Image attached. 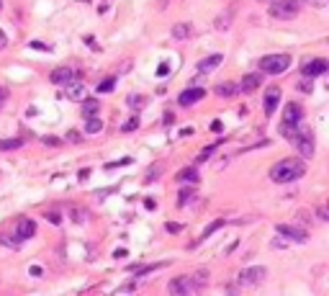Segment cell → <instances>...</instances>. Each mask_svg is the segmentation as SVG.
Instances as JSON below:
<instances>
[{
  "instance_id": "obj_1",
  "label": "cell",
  "mask_w": 329,
  "mask_h": 296,
  "mask_svg": "<svg viewBox=\"0 0 329 296\" xmlns=\"http://www.w3.org/2000/svg\"><path fill=\"white\" fill-rule=\"evenodd\" d=\"M304 173H306L304 160L283 157L270 168V181L273 183H293V181H298V178H304Z\"/></svg>"
},
{
  "instance_id": "obj_2",
  "label": "cell",
  "mask_w": 329,
  "mask_h": 296,
  "mask_svg": "<svg viewBox=\"0 0 329 296\" xmlns=\"http://www.w3.org/2000/svg\"><path fill=\"white\" fill-rule=\"evenodd\" d=\"M291 67V54H267L260 59V70L267 75H283Z\"/></svg>"
},
{
  "instance_id": "obj_3",
  "label": "cell",
  "mask_w": 329,
  "mask_h": 296,
  "mask_svg": "<svg viewBox=\"0 0 329 296\" xmlns=\"http://www.w3.org/2000/svg\"><path fill=\"white\" fill-rule=\"evenodd\" d=\"M298 0H275V3H270V8H267V13H270L273 18L278 21H291L298 16Z\"/></svg>"
},
{
  "instance_id": "obj_4",
  "label": "cell",
  "mask_w": 329,
  "mask_h": 296,
  "mask_svg": "<svg viewBox=\"0 0 329 296\" xmlns=\"http://www.w3.org/2000/svg\"><path fill=\"white\" fill-rule=\"evenodd\" d=\"M293 144L298 147L301 157H314V150H317V139H314V131H311V129H298L296 137H293Z\"/></svg>"
},
{
  "instance_id": "obj_5",
  "label": "cell",
  "mask_w": 329,
  "mask_h": 296,
  "mask_svg": "<svg viewBox=\"0 0 329 296\" xmlns=\"http://www.w3.org/2000/svg\"><path fill=\"white\" fill-rule=\"evenodd\" d=\"M267 278V268H260V265H255V268H245L242 273H239V286H260L262 281Z\"/></svg>"
},
{
  "instance_id": "obj_6",
  "label": "cell",
  "mask_w": 329,
  "mask_h": 296,
  "mask_svg": "<svg viewBox=\"0 0 329 296\" xmlns=\"http://www.w3.org/2000/svg\"><path fill=\"white\" fill-rule=\"evenodd\" d=\"M196 284H193L190 276H177L170 281V294L172 296H185V294H196Z\"/></svg>"
},
{
  "instance_id": "obj_7",
  "label": "cell",
  "mask_w": 329,
  "mask_h": 296,
  "mask_svg": "<svg viewBox=\"0 0 329 296\" xmlns=\"http://www.w3.org/2000/svg\"><path fill=\"white\" fill-rule=\"evenodd\" d=\"M275 229H278V234L283 240H288V242H309L306 229H298V227H291V224H278Z\"/></svg>"
},
{
  "instance_id": "obj_8",
  "label": "cell",
  "mask_w": 329,
  "mask_h": 296,
  "mask_svg": "<svg viewBox=\"0 0 329 296\" xmlns=\"http://www.w3.org/2000/svg\"><path fill=\"white\" fill-rule=\"evenodd\" d=\"M278 103H280V88L270 85V88L265 91V98H262V108H265V113L270 116V113L278 108Z\"/></svg>"
},
{
  "instance_id": "obj_9",
  "label": "cell",
  "mask_w": 329,
  "mask_h": 296,
  "mask_svg": "<svg viewBox=\"0 0 329 296\" xmlns=\"http://www.w3.org/2000/svg\"><path fill=\"white\" fill-rule=\"evenodd\" d=\"M329 70V65H327V59H311V62H304V78H319V75H324V72Z\"/></svg>"
},
{
  "instance_id": "obj_10",
  "label": "cell",
  "mask_w": 329,
  "mask_h": 296,
  "mask_svg": "<svg viewBox=\"0 0 329 296\" xmlns=\"http://www.w3.org/2000/svg\"><path fill=\"white\" fill-rule=\"evenodd\" d=\"M65 98H70V100H82L87 93H85V85H82V80H70V83H65Z\"/></svg>"
},
{
  "instance_id": "obj_11",
  "label": "cell",
  "mask_w": 329,
  "mask_h": 296,
  "mask_svg": "<svg viewBox=\"0 0 329 296\" xmlns=\"http://www.w3.org/2000/svg\"><path fill=\"white\" fill-rule=\"evenodd\" d=\"M49 80L57 83V85H59V83L65 85V83H70V80H80V72L72 70V67H59V70H54L52 75H49Z\"/></svg>"
},
{
  "instance_id": "obj_12",
  "label": "cell",
  "mask_w": 329,
  "mask_h": 296,
  "mask_svg": "<svg viewBox=\"0 0 329 296\" xmlns=\"http://www.w3.org/2000/svg\"><path fill=\"white\" fill-rule=\"evenodd\" d=\"M203 96H206L203 88H188V91H183L177 96V103H180V106H193V103H198Z\"/></svg>"
},
{
  "instance_id": "obj_13",
  "label": "cell",
  "mask_w": 329,
  "mask_h": 296,
  "mask_svg": "<svg viewBox=\"0 0 329 296\" xmlns=\"http://www.w3.org/2000/svg\"><path fill=\"white\" fill-rule=\"evenodd\" d=\"M34 232H36V224H34L31 219H21V221H18V227H16V237H18L21 242H23V240H31Z\"/></svg>"
},
{
  "instance_id": "obj_14",
  "label": "cell",
  "mask_w": 329,
  "mask_h": 296,
  "mask_svg": "<svg viewBox=\"0 0 329 296\" xmlns=\"http://www.w3.org/2000/svg\"><path fill=\"white\" fill-rule=\"evenodd\" d=\"M304 118V111L298 103H288L286 106V113H283V124H298Z\"/></svg>"
},
{
  "instance_id": "obj_15",
  "label": "cell",
  "mask_w": 329,
  "mask_h": 296,
  "mask_svg": "<svg viewBox=\"0 0 329 296\" xmlns=\"http://www.w3.org/2000/svg\"><path fill=\"white\" fill-rule=\"evenodd\" d=\"M221 62H224L221 54H211V57H206V59H201V62H198V72H201V75H206V72H214Z\"/></svg>"
},
{
  "instance_id": "obj_16",
  "label": "cell",
  "mask_w": 329,
  "mask_h": 296,
  "mask_svg": "<svg viewBox=\"0 0 329 296\" xmlns=\"http://www.w3.org/2000/svg\"><path fill=\"white\" fill-rule=\"evenodd\" d=\"M260 75H245L242 78V85H239V93H252V91H257L260 88Z\"/></svg>"
},
{
  "instance_id": "obj_17",
  "label": "cell",
  "mask_w": 329,
  "mask_h": 296,
  "mask_svg": "<svg viewBox=\"0 0 329 296\" xmlns=\"http://www.w3.org/2000/svg\"><path fill=\"white\" fill-rule=\"evenodd\" d=\"M80 103H82V116H85V118H93V116L100 111V106H98L95 98H87V96H85Z\"/></svg>"
},
{
  "instance_id": "obj_18",
  "label": "cell",
  "mask_w": 329,
  "mask_h": 296,
  "mask_svg": "<svg viewBox=\"0 0 329 296\" xmlns=\"http://www.w3.org/2000/svg\"><path fill=\"white\" fill-rule=\"evenodd\" d=\"M239 93V88L234 85V83H221L219 88H216V96H221V98H234Z\"/></svg>"
},
{
  "instance_id": "obj_19",
  "label": "cell",
  "mask_w": 329,
  "mask_h": 296,
  "mask_svg": "<svg viewBox=\"0 0 329 296\" xmlns=\"http://www.w3.org/2000/svg\"><path fill=\"white\" fill-rule=\"evenodd\" d=\"M193 34V26L190 23H177V26H172V36L175 39H188Z\"/></svg>"
},
{
  "instance_id": "obj_20",
  "label": "cell",
  "mask_w": 329,
  "mask_h": 296,
  "mask_svg": "<svg viewBox=\"0 0 329 296\" xmlns=\"http://www.w3.org/2000/svg\"><path fill=\"white\" fill-rule=\"evenodd\" d=\"M232 18H234V8L229 13H221V16L216 18V28H219V31H227L229 23H232Z\"/></svg>"
},
{
  "instance_id": "obj_21",
  "label": "cell",
  "mask_w": 329,
  "mask_h": 296,
  "mask_svg": "<svg viewBox=\"0 0 329 296\" xmlns=\"http://www.w3.org/2000/svg\"><path fill=\"white\" fill-rule=\"evenodd\" d=\"M177 181H188V183H198V173L196 170H193V168H185V170H180V173H177Z\"/></svg>"
},
{
  "instance_id": "obj_22",
  "label": "cell",
  "mask_w": 329,
  "mask_h": 296,
  "mask_svg": "<svg viewBox=\"0 0 329 296\" xmlns=\"http://www.w3.org/2000/svg\"><path fill=\"white\" fill-rule=\"evenodd\" d=\"M190 278H193V284H196V289H198V291L208 286V271H198V273H193Z\"/></svg>"
},
{
  "instance_id": "obj_23",
  "label": "cell",
  "mask_w": 329,
  "mask_h": 296,
  "mask_svg": "<svg viewBox=\"0 0 329 296\" xmlns=\"http://www.w3.org/2000/svg\"><path fill=\"white\" fill-rule=\"evenodd\" d=\"M85 131H87V134H98V131H103V121H100L98 116L87 118V126H85Z\"/></svg>"
},
{
  "instance_id": "obj_24",
  "label": "cell",
  "mask_w": 329,
  "mask_h": 296,
  "mask_svg": "<svg viewBox=\"0 0 329 296\" xmlns=\"http://www.w3.org/2000/svg\"><path fill=\"white\" fill-rule=\"evenodd\" d=\"M126 103H129V108L137 111V108H142L144 103H147V98H144V96H139V93H131V96L126 98Z\"/></svg>"
},
{
  "instance_id": "obj_25",
  "label": "cell",
  "mask_w": 329,
  "mask_h": 296,
  "mask_svg": "<svg viewBox=\"0 0 329 296\" xmlns=\"http://www.w3.org/2000/svg\"><path fill=\"white\" fill-rule=\"evenodd\" d=\"M21 139H0V152H8V150H21Z\"/></svg>"
},
{
  "instance_id": "obj_26",
  "label": "cell",
  "mask_w": 329,
  "mask_h": 296,
  "mask_svg": "<svg viewBox=\"0 0 329 296\" xmlns=\"http://www.w3.org/2000/svg\"><path fill=\"white\" fill-rule=\"evenodd\" d=\"M296 124H280V134H283V139H288V142H293V137H296Z\"/></svg>"
},
{
  "instance_id": "obj_27",
  "label": "cell",
  "mask_w": 329,
  "mask_h": 296,
  "mask_svg": "<svg viewBox=\"0 0 329 296\" xmlns=\"http://www.w3.org/2000/svg\"><path fill=\"white\" fill-rule=\"evenodd\" d=\"M224 227V219H216V221H211V224H208L206 229H203V234H201V240H206V237H211L216 229H221Z\"/></svg>"
},
{
  "instance_id": "obj_28",
  "label": "cell",
  "mask_w": 329,
  "mask_h": 296,
  "mask_svg": "<svg viewBox=\"0 0 329 296\" xmlns=\"http://www.w3.org/2000/svg\"><path fill=\"white\" fill-rule=\"evenodd\" d=\"M0 245H5V247H21V240L18 237H10V234H0Z\"/></svg>"
},
{
  "instance_id": "obj_29",
  "label": "cell",
  "mask_w": 329,
  "mask_h": 296,
  "mask_svg": "<svg viewBox=\"0 0 329 296\" xmlns=\"http://www.w3.org/2000/svg\"><path fill=\"white\" fill-rule=\"evenodd\" d=\"M113 85H116V78L100 80V83H98V93H111V91H113Z\"/></svg>"
},
{
  "instance_id": "obj_30",
  "label": "cell",
  "mask_w": 329,
  "mask_h": 296,
  "mask_svg": "<svg viewBox=\"0 0 329 296\" xmlns=\"http://www.w3.org/2000/svg\"><path fill=\"white\" fill-rule=\"evenodd\" d=\"M221 142H216V144H211V147H203V150H201V155H198V162H206L208 157H211L214 152H216V147H219Z\"/></svg>"
},
{
  "instance_id": "obj_31",
  "label": "cell",
  "mask_w": 329,
  "mask_h": 296,
  "mask_svg": "<svg viewBox=\"0 0 329 296\" xmlns=\"http://www.w3.org/2000/svg\"><path fill=\"white\" fill-rule=\"evenodd\" d=\"M193 194H196L193 188H185V191H180V196H177V206H185V203L193 198Z\"/></svg>"
},
{
  "instance_id": "obj_32",
  "label": "cell",
  "mask_w": 329,
  "mask_h": 296,
  "mask_svg": "<svg viewBox=\"0 0 329 296\" xmlns=\"http://www.w3.org/2000/svg\"><path fill=\"white\" fill-rule=\"evenodd\" d=\"M139 126V121H137V118H129V121L121 126V131H134V129H137Z\"/></svg>"
},
{
  "instance_id": "obj_33",
  "label": "cell",
  "mask_w": 329,
  "mask_h": 296,
  "mask_svg": "<svg viewBox=\"0 0 329 296\" xmlns=\"http://www.w3.org/2000/svg\"><path fill=\"white\" fill-rule=\"evenodd\" d=\"M298 91H301V93H311V91H314V88H311V78H309V83H306V80L298 83Z\"/></svg>"
},
{
  "instance_id": "obj_34",
  "label": "cell",
  "mask_w": 329,
  "mask_h": 296,
  "mask_svg": "<svg viewBox=\"0 0 329 296\" xmlns=\"http://www.w3.org/2000/svg\"><path fill=\"white\" fill-rule=\"evenodd\" d=\"M131 157H124V160H116V162H108V168H121V165H129Z\"/></svg>"
},
{
  "instance_id": "obj_35",
  "label": "cell",
  "mask_w": 329,
  "mask_h": 296,
  "mask_svg": "<svg viewBox=\"0 0 329 296\" xmlns=\"http://www.w3.org/2000/svg\"><path fill=\"white\" fill-rule=\"evenodd\" d=\"M306 3H309V5H314V8H324V5L329 3V0H306Z\"/></svg>"
},
{
  "instance_id": "obj_36",
  "label": "cell",
  "mask_w": 329,
  "mask_h": 296,
  "mask_svg": "<svg viewBox=\"0 0 329 296\" xmlns=\"http://www.w3.org/2000/svg\"><path fill=\"white\" fill-rule=\"evenodd\" d=\"M167 72H170V67H167V62H162L160 67H157V75L162 78V75H167Z\"/></svg>"
},
{
  "instance_id": "obj_37",
  "label": "cell",
  "mask_w": 329,
  "mask_h": 296,
  "mask_svg": "<svg viewBox=\"0 0 329 296\" xmlns=\"http://www.w3.org/2000/svg\"><path fill=\"white\" fill-rule=\"evenodd\" d=\"M8 47V36H5V31L0 28V49H5Z\"/></svg>"
},
{
  "instance_id": "obj_38",
  "label": "cell",
  "mask_w": 329,
  "mask_h": 296,
  "mask_svg": "<svg viewBox=\"0 0 329 296\" xmlns=\"http://www.w3.org/2000/svg\"><path fill=\"white\" fill-rule=\"evenodd\" d=\"M31 276H34V278H41V276H44V271L39 268V265H31Z\"/></svg>"
},
{
  "instance_id": "obj_39",
  "label": "cell",
  "mask_w": 329,
  "mask_h": 296,
  "mask_svg": "<svg viewBox=\"0 0 329 296\" xmlns=\"http://www.w3.org/2000/svg\"><path fill=\"white\" fill-rule=\"evenodd\" d=\"M31 47H34V49H41V52H49L47 44H39V41H31Z\"/></svg>"
},
{
  "instance_id": "obj_40",
  "label": "cell",
  "mask_w": 329,
  "mask_h": 296,
  "mask_svg": "<svg viewBox=\"0 0 329 296\" xmlns=\"http://www.w3.org/2000/svg\"><path fill=\"white\" fill-rule=\"evenodd\" d=\"M47 219H49V221H52V224H59V216H57V214H54V211H49V214H47Z\"/></svg>"
},
{
  "instance_id": "obj_41",
  "label": "cell",
  "mask_w": 329,
  "mask_h": 296,
  "mask_svg": "<svg viewBox=\"0 0 329 296\" xmlns=\"http://www.w3.org/2000/svg\"><path fill=\"white\" fill-rule=\"evenodd\" d=\"M67 139H70V142H80V134H78V131H70Z\"/></svg>"
},
{
  "instance_id": "obj_42",
  "label": "cell",
  "mask_w": 329,
  "mask_h": 296,
  "mask_svg": "<svg viewBox=\"0 0 329 296\" xmlns=\"http://www.w3.org/2000/svg\"><path fill=\"white\" fill-rule=\"evenodd\" d=\"M87 178H90V170H87V168L80 170V181H87Z\"/></svg>"
},
{
  "instance_id": "obj_43",
  "label": "cell",
  "mask_w": 329,
  "mask_h": 296,
  "mask_svg": "<svg viewBox=\"0 0 329 296\" xmlns=\"http://www.w3.org/2000/svg\"><path fill=\"white\" fill-rule=\"evenodd\" d=\"M124 255H126V250H116V253H113V258H116V260H121Z\"/></svg>"
},
{
  "instance_id": "obj_44",
  "label": "cell",
  "mask_w": 329,
  "mask_h": 296,
  "mask_svg": "<svg viewBox=\"0 0 329 296\" xmlns=\"http://www.w3.org/2000/svg\"><path fill=\"white\" fill-rule=\"evenodd\" d=\"M180 229H183L180 224H167V232H180Z\"/></svg>"
},
{
  "instance_id": "obj_45",
  "label": "cell",
  "mask_w": 329,
  "mask_h": 296,
  "mask_svg": "<svg viewBox=\"0 0 329 296\" xmlns=\"http://www.w3.org/2000/svg\"><path fill=\"white\" fill-rule=\"evenodd\" d=\"M44 142H47V144H52V147H54V144H59V139H54V137H47Z\"/></svg>"
},
{
  "instance_id": "obj_46",
  "label": "cell",
  "mask_w": 329,
  "mask_h": 296,
  "mask_svg": "<svg viewBox=\"0 0 329 296\" xmlns=\"http://www.w3.org/2000/svg\"><path fill=\"white\" fill-rule=\"evenodd\" d=\"M211 131H221V121H214L211 124Z\"/></svg>"
},
{
  "instance_id": "obj_47",
  "label": "cell",
  "mask_w": 329,
  "mask_h": 296,
  "mask_svg": "<svg viewBox=\"0 0 329 296\" xmlns=\"http://www.w3.org/2000/svg\"><path fill=\"white\" fill-rule=\"evenodd\" d=\"M8 98V91H5V88H0V100H5Z\"/></svg>"
}]
</instances>
